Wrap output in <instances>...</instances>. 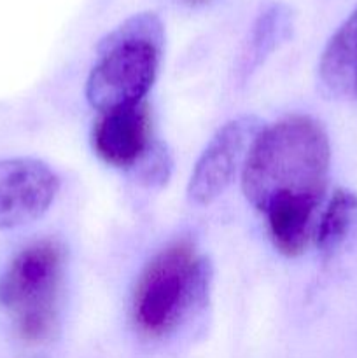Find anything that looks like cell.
Returning a JSON list of instances; mask_svg holds the SVG:
<instances>
[{
	"instance_id": "4",
	"label": "cell",
	"mask_w": 357,
	"mask_h": 358,
	"mask_svg": "<svg viewBox=\"0 0 357 358\" xmlns=\"http://www.w3.org/2000/svg\"><path fill=\"white\" fill-rule=\"evenodd\" d=\"M63 262L62 245L42 240L23 248L0 280V304L27 345L49 343L58 331Z\"/></svg>"
},
{
	"instance_id": "7",
	"label": "cell",
	"mask_w": 357,
	"mask_h": 358,
	"mask_svg": "<svg viewBox=\"0 0 357 358\" xmlns=\"http://www.w3.org/2000/svg\"><path fill=\"white\" fill-rule=\"evenodd\" d=\"M147 101L100 112L91 131V145L104 163L133 170L153 147Z\"/></svg>"
},
{
	"instance_id": "1",
	"label": "cell",
	"mask_w": 357,
	"mask_h": 358,
	"mask_svg": "<svg viewBox=\"0 0 357 358\" xmlns=\"http://www.w3.org/2000/svg\"><path fill=\"white\" fill-rule=\"evenodd\" d=\"M331 147L321 122L290 115L262 128L241 166L244 194L259 212L287 201L321 205Z\"/></svg>"
},
{
	"instance_id": "11",
	"label": "cell",
	"mask_w": 357,
	"mask_h": 358,
	"mask_svg": "<svg viewBox=\"0 0 357 358\" xmlns=\"http://www.w3.org/2000/svg\"><path fill=\"white\" fill-rule=\"evenodd\" d=\"M290 24H293L290 10L282 3H273L265 13H261L252 30L251 48H248V59L252 65H258L268 52L279 45L280 41L289 35Z\"/></svg>"
},
{
	"instance_id": "3",
	"label": "cell",
	"mask_w": 357,
	"mask_h": 358,
	"mask_svg": "<svg viewBox=\"0 0 357 358\" xmlns=\"http://www.w3.org/2000/svg\"><path fill=\"white\" fill-rule=\"evenodd\" d=\"M210 266L188 240L160 252L140 275L133 292V320L140 332L158 338L178 327L209 292Z\"/></svg>"
},
{
	"instance_id": "2",
	"label": "cell",
	"mask_w": 357,
	"mask_h": 358,
	"mask_svg": "<svg viewBox=\"0 0 357 358\" xmlns=\"http://www.w3.org/2000/svg\"><path fill=\"white\" fill-rule=\"evenodd\" d=\"M164 30L150 10L122 21L97 48L86 83V98L98 112L146 101L160 70Z\"/></svg>"
},
{
	"instance_id": "10",
	"label": "cell",
	"mask_w": 357,
	"mask_h": 358,
	"mask_svg": "<svg viewBox=\"0 0 357 358\" xmlns=\"http://www.w3.org/2000/svg\"><path fill=\"white\" fill-rule=\"evenodd\" d=\"M318 205L307 201H287L266 210L268 231L280 254L296 257L307 250L315 234V212Z\"/></svg>"
},
{
	"instance_id": "8",
	"label": "cell",
	"mask_w": 357,
	"mask_h": 358,
	"mask_svg": "<svg viewBox=\"0 0 357 358\" xmlns=\"http://www.w3.org/2000/svg\"><path fill=\"white\" fill-rule=\"evenodd\" d=\"M318 80L329 96H357V9L326 44L318 62Z\"/></svg>"
},
{
	"instance_id": "6",
	"label": "cell",
	"mask_w": 357,
	"mask_h": 358,
	"mask_svg": "<svg viewBox=\"0 0 357 358\" xmlns=\"http://www.w3.org/2000/svg\"><path fill=\"white\" fill-rule=\"evenodd\" d=\"M59 191V178L31 157L0 159V229H14L41 219Z\"/></svg>"
},
{
	"instance_id": "5",
	"label": "cell",
	"mask_w": 357,
	"mask_h": 358,
	"mask_svg": "<svg viewBox=\"0 0 357 358\" xmlns=\"http://www.w3.org/2000/svg\"><path fill=\"white\" fill-rule=\"evenodd\" d=\"M261 129L262 124L255 115H240L210 138L189 180L188 194L192 203L209 205L226 191L238 166H244L248 149Z\"/></svg>"
},
{
	"instance_id": "9",
	"label": "cell",
	"mask_w": 357,
	"mask_h": 358,
	"mask_svg": "<svg viewBox=\"0 0 357 358\" xmlns=\"http://www.w3.org/2000/svg\"><path fill=\"white\" fill-rule=\"evenodd\" d=\"M315 243L326 259H332L357 240V194L336 189L315 226Z\"/></svg>"
},
{
	"instance_id": "12",
	"label": "cell",
	"mask_w": 357,
	"mask_h": 358,
	"mask_svg": "<svg viewBox=\"0 0 357 358\" xmlns=\"http://www.w3.org/2000/svg\"><path fill=\"white\" fill-rule=\"evenodd\" d=\"M172 161L161 143H153L146 156L133 168L139 182L146 185H161L170 175Z\"/></svg>"
},
{
	"instance_id": "13",
	"label": "cell",
	"mask_w": 357,
	"mask_h": 358,
	"mask_svg": "<svg viewBox=\"0 0 357 358\" xmlns=\"http://www.w3.org/2000/svg\"><path fill=\"white\" fill-rule=\"evenodd\" d=\"M186 2H189V3H200V2H205V0H186Z\"/></svg>"
}]
</instances>
